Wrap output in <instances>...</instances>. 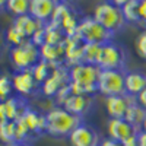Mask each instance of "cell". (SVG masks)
I'll return each instance as SVG.
<instances>
[{
    "label": "cell",
    "mask_w": 146,
    "mask_h": 146,
    "mask_svg": "<svg viewBox=\"0 0 146 146\" xmlns=\"http://www.w3.org/2000/svg\"><path fill=\"white\" fill-rule=\"evenodd\" d=\"M124 88L129 96H136L146 88V73L139 70H127L124 76Z\"/></svg>",
    "instance_id": "ac0fdd59"
},
{
    "label": "cell",
    "mask_w": 146,
    "mask_h": 146,
    "mask_svg": "<svg viewBox=\"0 0 146 146\" xmlns=\"http://www.w3.org/2000/svg\"><path fill=\"white\" fill-rule=\"evenodd\" d=\"M123 146H137V135L127 139L126 142H123Z\"/></svg>",
    "instance_id": "d590c367"
},
{
    "label": "cell",
    "mask_w": 146,
    "mask_h": 146,
    "mask_svg": "<svg viewBox=\"0 0 146 146\" xmlns=\"http://www.w3.org/2000/svg\"><path fill=\"white\" fill-rule=\"evenodd\" d=\"M41 60L51 63V64H64V42L63 44H44L40 47Z\"/></svg>",
    "instance_id": "ffe728a7"
},
{
    "label": "cell",
    "mask_w": 146,
    "mask_h": 146,
    "mask_svg": "<svg viewBox=\"0 0 146 146\" xmlns=\"http://www.w3.org/2000/svg\"><path fill=\"white\" fill-rule=\"evenodd\" d=\"M7 118H6V111H5V104L0 101V126L3 123H6Z\"/></svg>",
    "instance_id": "e575fe53"
},
{
    "label": "cell",
    "mask_w": 146,
    "mask_h": 146,
    "mask_svg": "<svg viewBox=\"0 0 146 146\" xmlns=\"http://www.w3.org/2000/svg\"><path fill=\"white\" fill-rule=\"evenodd\" d=\"M6 2H7V0H0V9L6 10Z\"/></svg>",
    "instance_id": "74e56055"
},
{
    "label": "cell",
    "mask_w": 146,
    "mask_h": 146,
    "mask_svg": "<svg viewBox=\"0 0 146 146\" xmlns=\"http://www.w3.org/2000/svg\"><path fill=\"white\" fill-rule=\"evenodd\" d=\"M13 82H12V76L7 73H2L0 75V101H6L10 96H13Z\"/></svg>",
    "instance_id": "83f0119b"
},
{
    "label": "cell",
    "mask_w": 146,
    "mask_h": 146,
    "mask_svg": "<svg viewBox=\"0 0 146 146\" xmlns=\"http://www.w3.org/2000/svg\"><path fill=\"white\" fill-rule=\"evenodd\" d=\"M137 146H146V131H139L137 133Z\"/></svg>",
    "instance_id": "836d02e7"
},
{
    "label": "cell",
    "mask_w": 146,
    "mask_h": 146,
    "mask_svg": "<svg viewBox=\"0 0 146 146\" xmlns=\"http://www.w3.org/2000/svg\"><path fill=\"white\" fill-rule=\"evenodd\" d=\"M5 104V111H6V118L7 121H18L21 120L25 113L31 108L28 105V101L25 100V96L21 95H13L9 100L3 101Z\"/></svg>",
    "instance_id": "2e32d148"
},
{
    "label": "cell",
    "mask_w": 146,
    "mask_h": 146,
    "mask_svg": "<svg viewBox=\"0 0 146 146\" xmlns=\"http://www.w3.org/2000/svg\"><path fill=\"white\" fill-rule=\"evenodd\" d=\"M6 10L10 12L12 15H15V18L28 15L29 13V2L28 0H7Z\"/></svg>",
    "instance_id": "d4e9b609"
},
{
    "label": "cell",
    "mask_w": 146,
    "mask_h": 146,
    "mask_svg": "<svg viewBox=\"0 0 146 146\" xmlns=\"http://www.w3.org/2000/svg\"><path fill=\"white\" fill-rule=\"evenodd\" d=\"M145 117H146V111L137 104V101H136V98H135V100L131 101V104H130V107H129V110H127L124 118L129 121L130 124L135 126V127L142 129V124H143Z\"/></svg>",
    "instance_id": "7402d4cb"
},
{
    "label": "cell",
    "mask_w": 146,
    "mask_h": 146,
    "mask_svg": "<svg viewBox=\"0 0 146 146\" xmlns=\"http://www.w3.org/2000/svg\"><path fill=\"white\" fill-rule=\"evenodd\" d=\"M85 42L78 36H66L64 40V64L72 67L75 64L83 63Z\"/></svg>",
    "instance_id": "4fadbf2b"
},
{
    "label": "cell",
    "mask_w": 146,
    "mask_h": 146,
    "mask_svg": "<svg viewBox=\"0 0 146 146\" xmlns=\"http://www.w3.org/2000/svg\"><path fill=\"white\" fill-rule=\"evenodd\" d=\"M107 130H108V137L120 143L136 136L140 131V129L130 124L126 118H110L107 123Z\"/></svg>",
    "instance_id": "30bf717a"
},
{
    "label": "cell",
    "mask_w": 146,
    "mask_h": 146,
    "mask_svg": "<svg viewBox=\"0 0 146 146\" xmlns=\"http://www.w3.org/2000/svg\"><path fill=\"white\" fill-rule=\"evenodd\" d=\"M127 70H102L98 78V92L105 98L114 95H127L124 88V76Z\"/></svg>",
    "instance_id": "52a82bcc"
},
{
    "label": "cell",
    "mask_w": 146,
    "mask_h": 146,
    "mask_svg": "<svg viewBox=\"0 0 146 146\" xmlns=\"http://www.w3.org/2000/svg\"><path fill=\"white\" fill-rule=\"evenodd\" d=\"M92 18L101 23V25L108 29L110 32H113L114 35L121 31L126 27V19L123 15V10H121V6L115 2H101L95 6L94 9V15Z\"/></svg>",
    "instance_id": "3957f363"
},
{
    "label": "cell",
    "mask_w": 146,
    "mask_h": 146,
    "mask_svg": "<svg viewBox=\"0 0 146 146\" xmlns=\"http://www.w3.org/2000/svg\"><path fill=\"white\" fill-rule=\"evenodd\" d=\"M83 118L73 115L63 107H53L45 113V133L53 137H69Z\"/></svg>",
    "instance_id": "7a4b0ae2"
},
{
    "label": "cell",
    "mask_w": 146,
    "mask_h": 146,
    "mask_svg": "<svg viewBox=\"0 0 146 146\" xmlns=\"http://www.w3.org/2000/svg\"><path fill=\"white\" fill-rule=\"evenodd\" d=\"M136 101H137V104H139V105L145 110V111H146V88H145V89L136 96Z\"/></svg>",
    "instance_id": "4dcf8cb0"
},
{
    "label": "cell",
    "mask_w": 146,
    "mask_h": 146,
    "mask_svg": "<svg viewBox=\"0 0 146 146\" xmlns=\"http://www.w3.org/2000/svg\"><path fill=\"white\" fill-rule=\"evenodd\" d=\"M0 142L5 145L16 142V123L15 121H6L0 126Z\"/></svg>",
    "instance_id": "484cf974"
},
{
    "label": "cell",
    "mask_w": 146,
    "mask_h": 146,
    "mask_svg": "<svg viewBox=\"0 0 146 146\" xmlns=\"http://www.w3.org/2000/svg\"><path fill=\"white\" fill-rule=\"evenodd\" d=\"M127 50L124 45L110 41L102 45L98 67L102 70H127Z\"/></svg>",
    "instance_id": "8992f818"
},
{
    "label": "cell",
    "mask_w": 146,
    "mask_h": 146,
    "mask_svg": "<svg viewBox=\"0 0 146 146\" xmlns=\"http://www.w3.org/2000/svg\"><path fill=\"white\" fill-rule=\"evenodd\" d=\"M54 0H31L29 2V15L35 18L38 22L48 23L53 18L56 9Z\"/></svg>",
    "instance_id": "9a60e30c"
},
{
    "label": "cell",
    "mask_w": 146,
    "mask_h": 146,
    "mask_svg": "<svg viewBox=\"0 0 146 146\" xmlns=\"http://www.w3.org/2000/svg\"><path fill=\"white\" fill-rule=\"evenodd\" d=\"M146 27V0H143V2H140V23L139 25Z\"/></svg>",
    "instance_id": "1f68e13d"
},
{
    "label": "cell",
    "mask_w": 146,
    "mask_h": 146,
    "mask_svg": "<svg viewBox=\"0 0 146 146\" xmlns=\"http://www.w3.org/2000/svg\"><path fill=\"white\" fill-rule=\"evenodd\" d=\"M5 146H32L31 142H13V143H9Z\"/></svg>",
    "instance_id": "8d00e7d4"
},
{
    "label": "cell",
    "mask_w": 146,
    "mask_h": 146,
    "mask_svg": "<svg viewBox=\"0 0 146 146\" xmlns=\"http://www.w3.org/2000/svg\"><path fill=\"white\" fill-rule=\"evenodd\" d=\"M133 100L135 98L129 96V95L107 96L105 98V110H107L110 118H124Z\"/></svg>",
    "instance_id": "5bb4252c"
},
{
    "label": "cell",
    "mask_w": 146,
    "mask_h": 146,
    "mask_svg": "<svg viewBox=\"0 0 146 146\" xmlns=\"http://www.w3.org/2000/svg\"><path fill=\"white\" fill-rule=\"evenodd\" d=\"M44 32H45V44L57 45V44H63L64 40H66L64 31L62 29L60 25H57V23H53V22L45 23Z\"/></svg>",
    "instance_id": "44dd1931"
},
{
    "label": "cell",
    "mask_w": 146,
    "mask_h": 146,
    "mask_svg": "<svg viewBox=\"0 0 146 146\" xmlns=\"http://www.w3.org/2000/svg\"><path fill=\"white\" fill-rule=\"evenodd\" d=\"M100 146H123V143H120L117 140H113V139L107 137V139H102L101 140V145Z\"/></svg>",
    "instance_id": "d6a6232c"
},
{
    "label": "cell",
    "mask_w": 146,
    "mask_h": 146,
    "mask_svg": "<svg viewBox=\"0 0 146 146\" xmlns=\"http://www.w3.org/2000/svg\"><path fill=\"white\" fill-rule=\"evenodd\" d=\"M136 51L140 57L146 58V28L137 35V38H136Z\"/></svg>",
    "instance_id": "f546056e"
},
{
    "label": "cell",
    "mask_w": 146,
    "mask_h": 146,
    "mask_svg": "<svg viewBox=\"0 0 146 146\" xmlns=\"http://www.w3.org/2000/svg\"><path fill=\"white\" fill-rule=\"evenodd\" d=\"M101 48L100 44H85V53H83V63H89L98 66V60L101 56Z\"/></svg>",
    "instance_id": "4316f807"
},
{
    "label": "cell",
    "mask_w": 146,
    "mask_h": 146,
    "mask_svg": "<svg viewBox=\"0 0 146 146\" xmlns=\"http://www.w3.org/2000/svg\"><path fill=\"white\" fill-rule=\"evenodd\" d=\"M13 82V89L18 95L21 96H28V95H35L40 91L41 85L36 82V79L32 75V70H25V72H15L12 76Z\"/></svg>",
    "instance_id": "8fae6325"
},
{
    "label": "cell",
    "mask_w": 146,
    "mask_h": 146,
    "mask_svg": "<svg viewBox=\"0 0 146 146\" xmlns=\"http://www.w3.org/2000/svg\"><path fill=\"white\" fill-rule=\"evenodd\" d=\"M67 139L70 146H100L102 140L96 129H94L85 121L70 133Z\"/></svg>",
    "instance_id": "9c48e42d"
},
{
    "label": "cell",
    "mask_w": 146,
    "mask_h": 146,
    "mask_svg": "<svg viewBox=\"0 0 146 146\" xmlns=\"http://www.w3.org/2000/svg\"><path fill=\"white\" fill-rule=\"evenodd\" d=\"M21 120L25 123V126L31 131L32 137L41 136V135H44V133H45V114L36 111V110L29 108L28 111L25 113V115H23Z\"/></svg>",
    "instance_id": "d6986e66"
},
{
    "label": "cell",
    "mask_w": 146,
    "mask_h": 146,
    "mask_svg": "<svg viewBox=\"0 0 146 146\" xmlns=\"http://www.w3.org/2000/svg\"><path fill=\"white\" fill-rule=\"evenodd\" d=\"M9 58H10V63L16 72L32 70L34 66L41 60L40 47H36L29 40L21 45L12 47L9 51Z\"/></svg>",
    "instance_id": "5b68a950"
},
{
    "label": "cell",
    "mask_w": 146,
    "mask_h": 146,
    "mask_svg": "<svg viewBox=\"0 0 146 146\" xmlns=\"http://www.w3.org/2000/svg\"><path fill=\"white\" fill-rule=\"evenodd\" d=\"M6 40H7V42H10L12 44V47H16V45H21V44H23V42H27V41H29V40H25L23 36L13 28V27H9V29L6 31Z\"/></svg>",
    "instance_id": "f1b7e54d"
},
{
    "label": "cell",
    "mask_w": 146,
    "mask_h": 146,
    "mask_svg": "<svg viewBox=\"0 0 146 146\" xmlns=\"http://www.w3.org/2000/svg\"><path fill=\"white\" fill-rule=\"evenodd\" d=\"M142 131H146V117H145V120H143V124H142V129H140Z\"/></svg>",
    "instance_id": "f35d334b"
},
{
    "label": "cell",
    "mask_w": 146,
    "mask_h": 146,
    "mask_svg": "<svg viewBox=\"0 0 146 146\" xmlns=\"http://www.w3.org/2000/svg\"><path fill=\"white\" fill-rule=\"evenodd\" d=\"M94 104H95V100H94L92 95H75V94H72L64 101V104L62 107L64 110H67L69 113H72L73 115H78V117L83 118L86 114H89Z\"/></svg>",
    "instance_id": "7c38bea8"
},
{
    "label": "cell",
    "mask_w": 146,
    "mask_h": 146,
    "mask_svg": "<svg viewBox=\"0 0 146 146\" xmlns=\"http://www.w3.org/2000/svg\"><path fill=\"white\" fill-rule=\"evenodd\" d=\"M70 82V78H69V67L66 64H60L57 67H54L53 73L48 78L40 88V92L45 96H54L58 94L60 89H63L64 86H67Z\"/></svg>",
    "instance_id": "ba28073f"
},
{
    "label": "cell",
    "mask_w": 146,
    "mask_h": 146,
    "mask_svg": "<svg viewBox=\"0 0 146 146\" xmlns=\"http://www.w3.org/2000/svg\"><path fill=\"white\" fill-rule=\"evenodd\" d=\"M101 69L95 64L79 63L69 67V86L75 95H95L98 92V78Z\"/></svg>",
    "instance_id": "6da1fadb"
},
{
    "label": "cell",
    "mask_w": 146,
    "mask_h": 146,
    "mask_svg": "<svg viewBox=\"0 0 146 146\" xmlns=\"http://www.w3.org/2000/svg\"><path fill=\"white\" fill-rule=\"evenodd\" d=\"M76 36L85 44H100L104 45L110 41H114V34L105 29L92 16H83L79 22Z\"/></svg>",
    "instance_id": "277c9868"
},
{
    "label": "cell",
    "mask_w": 146,
    "mask_h": 146,
    "mask_svg": "<svg viewBox=\"0 0 146 146\" xmlns=\"http://www.w3.org/2000/svg\"><path fill=\"white\" fill-rule=\"evenodd\" d=\"M58 66H60V64H58ZM54 67H57V66L45 62V60H40V62L34 66L32 75H34V78L36 79V82H38L40 85H42L48 78H50V75H51L53 70H54Z\"/></svg>",
    "instance_id": "cb8c5ba5"
},
{
    "label": "cell",
    "mask_w": 146,
    "mask_h": 146,
    "mask_svg": "<svg viewBox=\"0 0 146 146\" xmlns=\"http://www.w3.org/2000/svg\"><path fill=\"white\" fill-rule=\"evenodd\" d=\"M126 22L140 23V2L139 0H126L121 6Z\"/></svg>",
    "instance_id": "603a6c76"
},
{
    "label": "cell",
    "mask_w": 146,
    "mask_h": 146,
    "mask_svg": "<svg viewBox=\"0 0 146 146\" xmlns=\"http://www.w3.org/2000/svg\"><path fill=\"white\" fill-rule=\"evenodd\" d=\"M45 23L38 22L35 18H32L29 13L28 15H23L19 18H15L13 22H12V27H13L25 40H31L34 34L38 31L41 27H44Z\"/></svg>",
    "instance_id": "e0dca14e"
}]
</instances>
